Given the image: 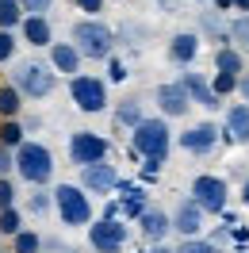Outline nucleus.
I'll return each mask as SVG.
<instances>
[{
    "label": "nucleus",
    "mask_w": 249,
    "mask_h": 253,
    "mask_svg": "<svg viewBox=\"0 0 249 253\" xmlns=\"http://www.w3.org/2000/svg\"><path fill=\"white\" fill-rule=\"evenodd\" d=\"M54 215L62 222L65 230H88L96 219V207H92V196L73 184V180H62V184H54Z\"/></svg>",
    "instance_id": "nucleus-1"
},
{
    "label": "nucleus",
    "mask_w": 249,
    "mask_h": 253,
    "mask_svg": "<svg viewBox=\"0 0 249 253\" xmlns=\"http://www.w3.org/2000/svg\"><path fill=\"white\" fill-rule=\"evenodd\" d=\"M69 42L77 46V54L84 62H108L115 54V46H119L115 27H108L104 19H84V16L69 27Z\"/></svg>",
    "instance_id": "nucleus-2"
},
{
    "label": "nucleus",
    "mask_w": 249,
    "mask_h": 253,
    "mask_svg": "<svg viewBox=\"0 0 249 253\" xmlns=\"http://www.w3.org/2000/svg\"><path fill=\"white\" fill-rule=\"evenodd\" d=\"M8 84H16V92L23 100H50V96L58 92V73L42 58H23V62H16Z\"/></svg>",
    "instance_id": "nucleus-3"
},
{
    "label": "nucleus",
    "mask_w": 249,
    "mask_h": 253,
    "mask_svg": "<svg viewBox=\"0 0 249 253\" xmlns=\"http://www.w3.org/2000/svg\"><path fill=\"white\" fill-rule=\"evenodd\" d=\"M130 150H134L142 161H161V165H165V158H169V150H172V126H169V119L146 115V119L130 130Z\"/></svg>",
    "instance_id": "nucleus-4"
},
{
    "label": "nucleus",
    "mask_w": 249,
    "mask_h": 253,
    "mask_svg": "<svg viewBox=\"0 0 249 253\" xmlns=\"http://www.w3.org/2000/svg\"><path fill=\"white\" fill-rule=\"evenodd\" d=\"M16 173H19L23 184H31V188H46L50 180H54V173H58L54 150H50L46 142L27 138V142L16 150Z\"/></svg>",
    "instance_id": "nucleus-5"
},
{
    "label": "nucleus",
    "mask_w": 249,
    "mask_h": 253,
    "mask_svg": "<svg viewBox=\"0 0 249 253\" xmlns=\"http://www.w3.org/2000/svg\"><path fill=\"white\" fill-rule=\"evenodd\" d=\"M188 200L200 207L203 215H222L226 204H230V184L218 173H196L192 184H188Z\"/></svg>",
    "instance_id": "nucleus-6"
},
{
    "label": "nucleus",
    "mask_w": 249,
    "mask_h": 253,
    "mask_svg": "<svg viewBox=\"0 0 249 253\" xmlns=\"http://www.w3.org/2000/svg\"><path fill=\"white\" fill-rule=\"evenodd\" d=\"M69 100H73V108L84 111V115H100V111H108V104H111L108 81L96 77V73H77V77H69Z\"/></svg>",
    "instance_id": "nucleus-7"
},
{
    "label": "nucleus",
    "mask_w": 249,
    "mask_h": 253,
    "mask_svg": "<svg viewBox=\"0 0 249 253\" xmlns=\"http://www.w3.org/2000/svg\"><path fill=\"white\" fill-rule=\"evenodd\" d=\"M65 154L69 161L84 169V165H100V161L111 158V142L100 134V130H73L69 134V142H65Z\"/></svg>",
    "instance_id": "nucleus-8"
},
{
    "label": "nucleus",
    "mask_w": 249,
    "mask_h": 253,
    "mask_svg": "<svg viewBox=\"0 0 249 253\" xmlns=\"http://www.w3.org/2000/svg\"><path fill=\"white\" fill-rule=\"evenodd\" d=\"M176 146L184 150L188 158L203 161V158H211L218 146H222V130H218V123H211V119H200V123L184 126V130L176 134Z\"/></svg>",
    "instance_id": "nucleus-9"
},
{
    "label": "nucleus",
    "mask_w": 249,
    "mask_h": 253,
    "mask_svg": "<svg viewBox=\"0 0 249 253\" xmlns=\"http://www.w3.org/2000/svg\"><path fill=\"white\" fill-rule=\"evenodd\" d=\"M126 242H130V226L123 219H92V226H88L92 253H123Z\"/></svg>",
    "instance_id": "nucleus-10"
},
{
    "label": "nucleus",
    "mask_w": 249,
    "mask_h": 253,
    "mask_svg": "<svg viewBox=\"0 0 249 253\" xmlns=\"http://www.w3.org/2000/svg\"><path fill=\"white\" fill-rule=\"evenodd\" d=\"M154 104H157L161 119H184L188 111H192V96L184 92L180 81H161L154 88Z\"/></svg>",
    "instance_id": "nucleus-11"
},
{
    "label": "nucleus",
    "mask_w": 249,
    "mask_h": 253,
    "mask_svg": "<svg viewBox=\"0 0 249 253\" xmlns=\"http://www.w3.org/2000/svg\"><path fill=\"white\" fill-rule=\"evenodd\" d=\"M119 169L111 165V161H100V165H84L81 169V188L88 192V196H111V192L119 188Z\"/></svg>",
    "instance_id": "nucleus-12"
},
{
    "label": "nucleus",
    "mask_w": 249,
    "mask_h": 253,
    "mask_svg": "<svg viewBox=\"0 0 249 253\" xmlns=\"http://www.w3.org/2000/svg\"><path fill=\"white\" fill-rule=\"evenodd\" d=\"M222 142L226 146H249V104H230L222 108Z\"/></svg>",
    "instance_id": "nucleus-13"
},
{
    "label": "nucleus",
    "mask_w": 249,
    "mask_h": 253,
    "mask_svg": "<svg viewBox=\"0 0 249 253\" xmlns=\"http://www.w3.org/2000/svg\"><path fill=\"white\" fill-rule=\"evenodd\" d=\"M200 50H203V39L196 31H176L165 42V58L172 65H180V69H192V62L200 58Z\"/></svg>",
    "instance_id": "nucleus-14"
},
{
    "label": "nucleus",
    "mask_w": 249,
    "mask_h": 253,
    "mask_svg": "<svg viewBox=\"0 0 249 253\" xmlns=\"http://www.w3.org/2000/svg\"><path fill=\"white\" fill-rule=\"evenodd\" d=\"M169 222H172V234H180V238H200L203 226H207V215H203L200 207L184 196V200L169 211Z\"/></svg>",
    "instance_id": "nucleus-15"
},
{
    "label": "nucleus",
    "mask_w": 249,
    "mask_h": 253,
    "mask_svg": "<svg viewBox=\"0 0 249 253\" xmlns=\"http://www.w3.org/2000/svg\"><path fill=\"white\" fill-rule=\"evenodd\" d=\"M176 81L184 84V92L192 96V104H200V108H207V111H222V108H226V104H222V100L211 92V81L203 77V73H196V69H184Z\"/></svg>",
    "instance_id": "nucleus-16"
},
{
    "label": "nucleus",
    "mask_w": 249,
    "mask_h": 253,
    "mask_svg": "<svg viewBox=\"0 0 249 253\" xmlns=\"http://www.w3.org/2000/svg\"><path fill=\"white\" fill-rule=\"evenodd\" d=\"M138 234L146 238V242H150V246H161V242H165V238L172 234V222H169V211H161V207H146V211H142L138 215Z\"/></svg>",
    "instance_id": "nucleus-17"
},
{
    "label": "nucleus",
    "mask_w": 249,
    "mask_h": 253,
    "mask_svg": "<svg viewBox=\"0 0 249 253\" xmlns=\"http://www.w3.org/2000/svg\"><path fill=\"white\" fill-rule=\"evenodd\" d=\"M19 39L35 50H50V42H54V23H50V16H23Z\"/></svg>",
    "instance_id": "nucleus-18"
},
{
    "label": "nucleus",
    "mask_w": 249,
    "mask_h": 253,
    "mask_svg": "<svg viewBox=\"0 0 249 253\" xmlns=\"http://www.w3.org/2000/svg\"><path fill=\"white\" fill-rule=\"evenodd\" d=\"M196 27H200V39L203 42H215V50L218 46H230V19L222 16V12H200V23H196Z\"/></svg>",
    "instance_id": "nucleus-19"
},
{
    "label": "nucleus",
    "mask_w": 249,
    "mask_h": 253,
    "mask_svg": "<svg viewBox=\"0 0 249 253\" xmlns=\"http://www.w3.org/2000/svg\"><path fill=\"white\" fill-rule=\"evenodd\" d=\"M46 62H50V69H54L58 77H77L84 58L77 54L73 42H50V58H46Z\"/></svg>",
    "instance_id": "nucleus-20"
},
{
    "label": "nucleus",
    "mask_w": 249,
    "mask_h": 253,
    "mask_svg": "<svg viewBox=\"0 0 249 253\" xmlns=\"http://www.w3.org/2000/svg\"><path fill=\"white\" fill-rule=\"evenodd\" d=\"M111 119H115L119 130H134V126L146 119V104H142V96H123V100L115 104V111H111Z\"/></svg>",
    "instance_id": "nucleus-21"
},
{
    "label": "nucleus",
    "mask_w": 249,
    "mask_h": 253,
    "mask_svg": "<svg viewBox=\"0 0 249 253\" xmlns=\"http://www.w3.org/2000/svg\"><path fill=\"white\" fill-rule=\"evenodd\" d=\"M115 192H123V196H119V211H123L126 219L138 222V215L150 207V192L138 188V184H126V180H119V188H115Z\"/></svg>",
    "instance_id": "nucleus-22"
},
{
    "label": "nucleus",
    "mask_w": 249,
    "mask_h": 253,
    "mask_svg": "<svg viewBox=\"0 0 249 253\" xmlns=\"http://www.w3.org/2000/svg\"><path fill=\"white\" fill-rule=\"evenodd\" d=\"M215 73H234V77H242V73H246V54L238 46H218L215 50Z\"/></svg>",
    "instance_id": "nucleus-23"
},
{
    "label": "nucleus",
    "mask_w": 249,
    "mask_h": 253,
    "mask_svg": "<svg viewBox=\"0 0 249 253\" xmlns=\"http://www.w3.org/2000/svg\"><path fill=\"white\" fill-rule=\"evenodd\" d=\"M23 115V96L16 92V84H0V119H19Z\"/></svg>",
    "instance_id": "nucleus-24"
},
{
    "label": "nucleus",
    "mask_w": 249,
    "mask_h": 253,
    "mask_svg": "<svg viewBox=\"0 0 249 253\" xmlns=\"http://www.w3.org/2000/svg\"><path fill=\"white\" fill-rule=\"evenodd\" d=\"M27 142V130H23V119H0V146H8L16 154L19 146Z\"/></svg>",
    "instance_id": "nucleus-25"
},
{
    "label": "nucleus",
    "mask_w": 249,
    "mask_h": 253,
    "mask_svg": "<svg viewBox=\"0 0 249 253\" xmlns=\"http://www.w3.org/2000/svg\"><path fill=\"white\" fill-rule=\"evenodd\" d=\"M27 211H31L35 219H46L50 211H54V192L50 188H31L27 192Z\"/></svg>",
    "instance_id": "nucleus-26"
},
{
    "label": "nucleus",
    "mask_w": 249,
    "mask_h": 253,
    "mask_svg": "<svg viewBox=\"0 0 249 253\" xmlns=\"http://www.w3.org/2000/svg\"><path fill=\"white\" fill-rule=\"evenodd\" d=\"M19 23H23L19 0H0V31H19Z\"/></svg>",
    "instance_id": "nucleus-27"
},
{
    "label": "nucleus",
    "mask_w": 249,
    "mask_h": 253,
    "mask_svg": "<svg viewBox=\"0 0 249 253\" xmlns=\"http://www.w3.org/2000/svg\"><path fill=\"white\" fill-rule=\"evenodd\" d=\"M12 253H42V234L23 226V230L12 238Z\"/></svg>",
    "instance_id": "nucleus-28"
},
{
    "label": "nucleus",
    "mask_w": 249,
    "mask_h": 253,
    "mask_svg": "<svg viewBox=\"0 0 249 253\" xmlns=\"http://www.w3.org/2000/svg\"><path fill=\"white\" fill-rule=\"evenodd\" d=\"M230 46H238L242 54H249V16L230 19Z\"/></svg>",
    "instance_id": "nucleus-29"
},
{
    "label": "nucleus",
    "mask_w": 249,
    "mask_h": 253,
    "mask_svg": "<svg viewBox=\"0 0 249 253\" xmlns=\"http://www.w3.org/2000/svg\"><path fill=\"white\" fill-rule=\"evenodd\" d=\"M19 230H23V211H19V207L0 211V238H16Z\"/></svg>",
    "instance_id": "nucleus-30"
},
{
    "label": "nucleus",
    "mask_w": 249,
    "mask_h": 253,
    "mask_svg": "<svg viewBox=\"0 0 249 253\" xmlns=\"http://www.w3.org/2000/svg\"><path fill=\"white\" fill-rule=\"evenodd\" d=\"M211 92L218 96V100H226V96H234L238 92V77H234V73H211Z\"/></svg>",
    "instance_id": "nucleus-31"
},
{
    "label": "nucleus",
    "mask_w": 249,
    "mask_h": 253,
    "mask_svg": "<svg viewBox=\"0 0 249 253\" xmlns=\"http://www.w3.org/2000/svg\"><path fill=\"white\" fill-rule=\"evenodd\" d=\"M172 253H222V250H218L211 238H184Z\"/></svg>",
    "instance_id": "nucleus-32"
},
{
    "label": "nucleus",
    "mask_w": 249,
    "mask_h": 253,
    "mask_svg": "<svg viewBox=\"0 0 249 253\" xmlns=\"http://www.w3.org/2000/svg\"><path fill=\"white\" fill-rule=\"evenodd\" d=\"M126 77H130L126 62L119 58V54H111V58H108V73H104V81H108V84H123Z\"/></svg>",
    "instance_id": "nucleus-33"
},
{
    "label": "nucleus",
    "mask_w": 249,
    "mask_h": 253,
    "mask_svg": "<svg viewBox=\"0 0 249 253\" xmlns=\"http://www.w3.org/2000/svg\"><path fill=\"white\" fill-rule=\"evenodd\" d=\"M19 54V35L16 31H0V65H8Z\"/></svg>",
    "instance_id": "nucleus-34"
},
{
    "label": "nucleus",
    "mask_w": 249,
    "mask_h": 253,
    "mask_svg": "<svg viewBox=\"0 0 249 253\" xmlns=\"http://www.w3.org/2000/svg\"><path fill=\"white\" fill-rule=\"evenodd\" d=\"M73 8H77L84 19H100L104 8H108V0H73Z\"/></svg>",
    "instance_id": "nucleus-35"
},
{
    "label": "nucleus",
    "mask_w": 249,
    "mask_h": 253,
    "mask_svg": "<svg viewBox=\"0 0 249 253\" xmlns=\"http://www.w3.org/2000/svg\"><path fill=\"white\" fill-rule=\"evenodd\" d=\"M16 180L12 176H0V211H8V207H16Z\"/></svg>",
    "instance_id": "nucleus-36"
},
{
    "label": "nucleus",
    "mask_w": 249,
    "mask_h": 253,
    "mask_svg": "<svg viewBox=\"0 0 249 253\" xmlns=\"http://www.w3.org/2000/svg\"><path fill=\"white\" fill-rule=\"evenodd\" d=\"M19 8H23V16H46L54 0H19Z\"/></svg>",
    "instance_id": "nucleus-37"
},
{
    "label": "nucleus",
    "mask_w": 249,
    "mask_h": 253,
    "mask_svg": "<svg viewBox=\"0 0 249 253\" xmlns=\"http://www.w3.org/2000/svg\"><path fill=\"white\" fill-rule=\"evenodd\" d=\"M16 173V154L8 146H0V176H12Z\"/></svg>",
    "instance_id": "nucleus-38"
},
{
    "label": "nucleus",
    "mask_w": 249,
    "mask_h": 253,
    "mask_svg": "<svg viewBox=\"0 0 249 253\" xmlns=\"http://www.w3.org/2000/svg\"><path fill=\"white\" fill-rule=\"evenodd\" d=\"M157 12H165V16H180V8H184V0H154Z\"/></svg>",
    "instance_id": "nucleus-39"
},
{
    "label": "nucleus",
    "mask_w": 249,
    "mask_h": 253,
    "mask_svg": "<svg viewBox=\"0 0 249 253\" xmlns=\"http://www.w3.org/2000/svg\"><path fill=\"white\" fill-rule=\"evenodd\" d=\"M157 173H161V161H146L142 165V180H154Z\"/></svg>",
    "instance_id": "nucleus-40"
},
{
    "label": "nucleus",
    "mask_w": 249,
    "mask_h": 253,
    "mask_svg": "<svg viewBox=\"0 0 249 253\" xmlns=\"http://www.w3.org/2000/svg\"><path fill=\"white\" fill-rule=\"evenodd\" d=\"M119 215H123V211H119V200H108V204H104V219H119Z\"/></svg>",
    "instance_id": "nucleus-41"
},
{
    "label": "nucleus",
    "mask_w": 249,
    "mask_h": 253,
    "mask_svg": "<svg viewBox=\"0 0 249 253\" xmlns=\"http://www.w3.org/2000/svg\"><path fill=\"white\" fill-rule=\"evenodd\" d=\"M238 92H242V100L249 104V73H242V77H238Z\"/></svg>",
    "instance_id": "nucleus-42"
},
{
    "label": "nucleus",
    "mask_w": 249,
    "mask_h": 253,
    "mask_svg": "<svg viewBox=\"0 0 249 253\" xmlns=\"http://www.w3.org/2000/svg\"><path fill=\"white\" fill-rule=\"evenodd\" d=\"M207 4H211L215 12H222V16H226V12H230V8H234V0H207Z\"/></svg>",
    "instance_id": "nucleus-43"
},
{
    "label": "nucleus",
    "mask_w": 249,
    "mask_h": 253,
    "mask_svg": "<svg viewBox=\"0 0 249 253\" xmlns=\"http://www.w3.org/2000/svg\"><path fill=\"white\" fill-rule=\"evenodd\" d=\"M238 200H242V204H246V207H249V173H246V176H242V192H238Z\"/></svg>",
    "instance_id": "nucleus-44"
},
{
    "label": "nucleus",
    "mask_w": 249,
    "mask_h": 253,
    "mask_svg": "<svg viewBox=\"0 0 249 253\" xmlns=\"http://www.w3.org/2000/svg\"><path fill=\"white\" fill-rule=\"evenodd\" d=\"M234 8H238L242 16H249V0H234Z\"/></svg>",
    "instance_id": "nucleus-45"
},
{
    "label": "nucleus",
    "mask_w": 249,
    "mask_h": 253,
    "mask_svg": "<svg viewBox=\"0 0 249 253\" xmlns=\"http://www.w3.org/2000/svg\"><path fill=\"white\" fill-rule=\"evenodd\" d=\"M146 253H172V250H169V246H165V242H161V246H150V250H146Z\"/></svg>",
    "instance_id": "nucleus-46"
},
{
    "label": "nucleus",
    "mask_w": 249,
    "mask_h": 253,
    "mask_svg": "<svg viewBox=\"0 0 249 253\" xmlns=\"http://www.w3.org/2000/svg\"><path fill=\"white\" fill-rule=\"evenodd\" d=\"M0 253H12V250H4V246H0Z\"/></svg>",
    "instance_id": "nucleus-47"
},
{
    "label": "nucleus",
    "mask_w": 249,
    "mask_h": 253,
    "mask_svg": "<svg viewBox=\"0 0 249 253\" xmlns=\"http://www.w3.org/2000/svg\"><path fill=\"white\" fill-rule=\"evenodd\" d=\"M196 4H207V0H196Z\"/></svg>",
    "instance_id": "nucleus-48"
},
{
    "label": "nucleus",
    "mask_w": 249,
    "mask_h": 253,
    "mask_svg": "<svg viewBox=\"0 0 249 253\" xmlns=\"http://www.w3.org/2000/svg\"><path fill=\"white\" fill-rule=\"evenodd\" d=\"M238 253H249V250H238Z\"/></svg>",
    "instance_id": "nucleus-49"
},
{
    "label": "nucleus",
    "mask_w": 249,
    "mask_h": 253,
    "mask_svg": "<svg viewBox=\"0 0 249 253\" xmlns=\"http://www.w3.org/2000/svg\"><path fill=\"white\" fill-rule=\"evenodd\" d=\"M111 4H119V0H111Z\"/></svg>",
    "instance_id": "nucleus-50"
}]
</instances>
